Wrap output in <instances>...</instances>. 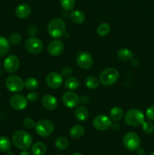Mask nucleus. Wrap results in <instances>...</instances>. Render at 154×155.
Wrapping results in <instances>:
<instances>
[{
    "label": "nucleus",
    "mask_w": 154,
    "mask_h": 155,
    "mask_svg": "<svg viewBox=\"0 0 154 155\" xmlns=\"http://www.w3.org/2000/svg\"><path fill=\"white\" fill-rule=\"evenodd\" d=\"M12 142L15 147L21 150H27L33 144V138L27 131L19 130L12 136Z\"/></svg>",
    "instance_id": "1"
},
{
    "label": "nucleus",
    "mask_w": 154,
    "mask_h": 155,
    "mask_svg": "<svg viewBox=\"0 0 154 155\" xmlns=\"http://www.w3.org/2000/svg\"><path fill=\"white\" fill-rule=\"evenodd\" d=\"M66 24L63 20L60 18H54L48 24L47 30L51 37L58 39L63 37L66 33Z\"/></svg>",
    "instance_id": "2"
},
{
    "label": "nucleus",
    "mask_w": 154,
    "mask_h": 155,
    "mask_svg": "<svg viewBox=\"0 0 154 155\" xmlns=\"http://www.w3.org/2000/svg\"><path fill=\"white\" fill-rule=\"evenodd\" d=\"M124 119L128 126L131 127H137L141 126L144 122L145 117L141 110L137 108H131L126 112Z\"/></svg>",
    "instance_id": "3"
},
{
    "label": "nucleus",
    "mask_w": 154,
    "mask_h": 155,
    "mask_svg": "<svg viewBox=\"0 0 154 155\" xmlns=\"http://www.w3.org/2000/svg\"><path fill=\"white\" fill-rule=\"evenodd\" d=\"M119 73L116 68H108L104 69L99 75L100 83L106 86L113 85L118 80Z\"/></svg>",
    "instance_id": "4"
},
{
    "label": "nucleus",
    "mask_w": 154,
    "mask_h": 155,
    "mask_svg": "<svg viewBox=\"0 0 154 155\" xmlns=\"http://www.w3.org/2000/svg\"><path fill=\"white\" fill-rule=\"evenodd\" d=\"M35 130L37 135L41 137H47L53 133L54 130V125L49 120H40L36 124Z\"/></svg>",
    "instance_id": "5"
},
{
    "label": "nucleus",
    "mask_w": 154,
    "mask_h": 155,
    "mask_svg": "<svg viewBox=\"0 0 154 155\" xmlns=\"http://www.w3.org/2000/svg\"><path fill=\"white\" fill-rule=\"evenodd\" d=\"M123 145L128 151H136L140 145V139L138 135L133 132L127 133L123 137Z\"/></svg>",
    "instance_id": "6"
},
{
    "label": "nucleus",
    "mask_w": 154,
    "mask_h": 155,
    "mask_svg": "<svg viewBox=\"0 0 154 155\" xmlns=\"http://www.w3.org/2000/svg\"><path fill=\"white\" fill-rule=\"evenodd\" d=\"M8 90L11 92H19L24 87V81L19 76L13 75L7 77L5 82Z\"/></svg>",
    "instance_id": "7"
},
{
    "label": "nucleus",
    "mask_w": 154,
    "mask_h": 155,
    "mask_svg": "<svg viewBox=\"0 0 154 155\" xmlns=\"http://www.w3.org/2000/svg\"><path fill=\"white\" fill-rule=\"evenodd\" d=\"M25 48L29 53L33 54H39L43 49V42L36 36H31L25 42Z\"/></svg>",
    "instance_id": "8"
},
{
    "label": "nucleus",
    "mask_w": 154,
    "mask_h": 155,
    "mask_svg": "<svg viewBox=\"0 0 154 155\" xmlns=\"http://www.w3.org/2000/svg\"><path fill=\"white\" fill-rule=\"evenodd\" d=\"M112 120L105 114H100L93 120V127L98 131H106L110 128Z\"/></svg>",
    "instance_id": "9"
},
{
    "label": "nucleus",
    "mask_w": 154,
    "mask_h": 155,
    "mask_svg": "<svg viewBox=\"0 0 154 155\" xmlns=\"http://www.w3.org/2000/svg\"><path fill=\"white\" fill-rule=\"evenodd\" d=\"M62 101L63 104L68 108H74L78 106L80 102V98L78 94L75 92L69 90L65 92L62 96Z\"/></svg>",
    "instance_id": "10"
},
{
    "label": "nucleus",
    "mask_w": 154,
    "mask_h": 155,
    "mask_svg": "<svg viewBox=\"0 0 154 155\" xmlns=\"http://www.w3.org/2000/svg\"><path fill=\"white\" fill-rule=\"evenodd\" d=\"M45 83L51 89H58L63 83V76L57 72H51L45 77Z\"/></svg>",
    "instance_id": "11"
},
{
    "label": "nucleus",
    "mask_w": 154,
    "mask_h": 155,
    "mask_svg": "<svg viewBox=\"0 0 154 155\" xmlns=\"http://www.w3.org/2000/svg\"><path fill=\"white\" fill-rule=\"evenodd\" d=\"M5 71L8 74H14L18 71L20 67L19 58L16 55L11 54L5 59L3 62Z\"/></svg>",
    "instance_id": "12"
},
{
    "label": "nucleus",
    "mask_w": 154,
    "mask_h": 155,
    "mask_svg": "<svg viewBox=\"0 0 154 155\" xmlns=\"http://www.w3.org/2000/svg\"><path fill=\"white\" fill-rule=\"evenodd\" d=\"M75 61L79 68L87 70L93 65V58L87 51H80L75 58Z\"/></svg>",
    "instance_id": "13"
},
{
    "label": "nucleus",
    "mask_w": 154,
    "mask_h": 155,
    "mask_svg": "<svg viewBox=\"0 0 154 155\" xmlns=\"http://www.w3.org/2000/svg\"><path fill=\"white\" fill-rule=\"evenodd\" d=\"M27 104H28V101H27V98L20 94L14 95L10 98V105L14 110H24L27 107Z\"/></svg>",
    "instance_id": "14"
},
{
    "label": "nucleus",
    "mask_w": 154,
    "mask_h": 155,
    "mask_svg": "<svg viewBox=\"0 0 154 155\" xmlns=\"http://www.w3.org/2000/svg\"><path fill=\"white\" fill-rule=\"evenodd\" d=\"M64 50V44L60 39H54L51 41L48 45V51L51 55L58 56L63 53Z\"/></svg>",
    "instance_id": "15"
},
{
    "label": "nucleus",
    "mask_w": 154,
    "mask_h": 155,
    "mask_svg": "<svg viewBox=\"0 0 154 155\" xmlns=\"http://www.w3.org/2000/svg\"><path fill=\"white\" fill-rule=\"evenodd\" d=\"M42 104L45 109L48 110H54L57 107V100L54 95H45L42 98Z\"/></svg>",
    "instance_id": "16"
},
{
    "label": "nucleus",
    "mask_w": 154,
    "mask_h": 155,
    "mask_svg": "<svg viewBox=\"0 0 154 155\" xmlns=\"http://www.w3.org/2000/svg\"><path fill=\"white\" fill-rule=\"evenodd\" d=\"M31 14V8L26 3L20 4L15 9V15L20 19H26Z\"/></svg>",
    "instance_id": "17"
},
{
    "label": "nucleus",
    "mask_w": 154,
    "mask_h": 155,
    "mask_svg": "<svg viewBox=\"0 0 154 155\" xmlns=\"http://www.w3.org/2000/svg\"><path fill=\"white\" fill-rule=\"evenodd\" d=\"M74 116L79 121H85L89 117V111L84 106H79L75 108Z\"/></svg>",
    "instance_id": "18"
},
{
    "label": "nucleus",
    "mask_w": 154,
    "mask_h": 155,
    "mask_svg": "<svg viewBox=\"0 0 154 155\" xmlns=\"http://www.w3.org/2000/svg\"><path fill=\"white\" fill-rule=\"evenodd\" d=\"M69 18L74 24H82L85 20V15L81 11L73 10L69 14Z\"/></svg>",
    "instance_id": "19"
},
{
    "label": "nucleus",
    "mask_w": 154,
    "mask_h": 155,
    "mask_svg": "<svg viewBox=\"0 0 154 155\" xmlns=\"http://www.w3.org/2000/svg\"><path fill=\"white\" fill-rule=\"evenodd\" d=\"M117 58L121 61H129L133 59V52L128 48H120L117 51Z\"/></svg>",
    "instance_id": "20"
},
{
    "label": "nucleus",
    "mask_w": 154,
    "mask_h": 155,
    "mask_svg": "<svg viewBox=\"0 0 154 155\" xmlns=\"http://www.w3.org/2000/svg\"><path fill=\"white\" fill-rule=\"evenodd\" d=\"M85 128L82 125L76 124L72 126L69 130V136L72 139H80L85 135Z\"/></svg>",
    "instance_id": "21"
},
{
    "label": "nucleus",
    "mask_w": 154,
    "mask_h": 155,
    "mask_svg": "<svg viewBox=\"0 0 154 155\" xmlns=\"http://www.w3.org/2000/svg\"><path fill=\"white\" fill-rule=\"evenodd\" d=\"M46 151V145L42 142H37L33 144L31 148V152L33 155H45Z\"/></svg>",
    "instance_id": "22"
},
{
    "label": "nucleus",
    "mask_w": 154,
    "mask_h": 155,
    "mask_svg": "<svg viewBox=\"0 0 154 155\" xmlns=\"http://www.w3.org/2000/svg\"><path fill=\"white\" fill-rule=\"evenodd\" d=\"M80 83L79 80L75 77H67L64 82V86L66 89H69V90H75V89H78Z\"/></svg>",
    "instance_id": "23"
},
{
    "label": "nucleus",
    "mask_w": 154,
    "mask_h": 155,
    "mask_svg": "<svg viewBox=\"0 0 154 155\" xmlns=\"http://www.w3.org/2000/svg\"><path fill=\"white\" fill-rule=\"evenodd\" d=\"M110 119L113 121H120L124 116V111L120 107L116 106L110 110Z\"/></svg>",
    "instance_id": "24"
},
{
    "label": "nucleus",
    "mask_w": 154,
    "mask_h": 155,
    "mask_svg": "<svg viewBox=\"0 0 154 155\" xmlns=\"http://www.w3.org/2000/svg\"><path fill=\"white\" fill-rule=\"evenodd\" d=\"M10 50V42L8 39L0 36V57L6 55Z\"/></svg>",
    "instance_id": "25"
},
{
    "label": "nucleus",
    "mask_w": 154,
    "mask_h": 155,
    "mask_svg": "<svg viewBox=\"0 0 154 155\" xmlns=\"http://www.w3.org/2000/svg\"><path fill=\"white\" fill-rule=\"evenodd\" d=\"M55 147L60 151H64L66 148L69 147V141L67 139L63 136H59L56 139L55 142Z\"/></svg>",
    "instance_id": "26"
},
{
    "label": "nucleus",
    "mask_w": 154,
    "mask_h": 155,
    "mask_svg": "<svg viewBox=\"0 0 154 155\" xmlns=\"http://www.w3.org/2000/svg\"><path fill=\"white\" fill-rule=\"evenodd\" d=\"M85 86H87L88 89H95L99 86L100 85V80L95 76H89L85 80Z\"/></svg>",
    "instance_id": "27"
},
{
    "label": "nucleus",
    "mask_w": 154,
    "mask_h": 155,
    "mask_svg": "<svg viewBox=\"0 0 154 155\" xmlns=\"http://www.w3.org/2000/svg\"><path fill=\"white\" fill-rule=\"evenodd\" d=\"M11 141L5 136H0V151L8 152L11 149Z\"/></svg>",
    "instance_id": "28"
},
{
    "label": "nucleus",
    "mask_w": 154,
    "mask_h": 155,
    "mask_svg": "<svg viewBox=\"0 0 154 155\" xmlns=\"http://www.w3.org/2000/svg\"><path fill=\"white\" fill-rule=\"evenodd\" d=\"M39 86V82L34 77H29L24 81V87L29 90H34Z\"/></svg>",
    "instance_id": "29"
},
{
    "label": "nucleus",
    "mask_w": 154,
    "mask_h": 155,
    "mask_svg": "<svg viewBox=\"0 0 154 155\" xmlns=\"http://www.w3.org/2000/svg\"><path fill=\"white\" fill-rule=\"evenodd\" d=\"M110 27L108 24L107 23H102L98 26V29H97V32H98V35L101 36H105L110 33Z\"/></svg>",
    "instance_id": "30"
},
{
    "label": "nucleus",
    "mask_w": 154,
    "mask_h": 155,
    "mask_svg": "<svg viewBox=\"0 0 154 155\" xmlns=\"http://www.w3.org/2000/svg\"><path fill=\"white\" fill-rule=\"evenodd\" d=\"M142 130L146 135H151L154 133V124L149 121L143 122L142 124Z\"/></svg>",
    "instance_id": "31"
},
{
    "label": "nucleus",
    "mask_w": 154,
    "mask_h": 155,
    "mask_svg": "<svg viewBox=\"0 0 154 155\" xmlns=\"http://www.w3.org/2000/svg\"><path fill=\"white\" fill-rule=\"evenodd\" d=\"M60 3L65 11H71L75 6V0H60Z\"/></svg>",
    "instance_id": "32"
},
{
    "label": "nucleus",
    "mask_w": 154,
    "mask_h": 155,
    "mask_svg": "<svg viewBox=\"0 0 154 155\" xmlns=\"http://www.w3.org/2000/svg\"><path fill=\"white\" fill-rule=\"evenodd\" d=\"M21 39H22V36H21V34H19L18 33H11L8 37L9 42L13 44V45H18V44H19L21 42Z\"/></svg>",
    "instance_id": "33"
},
{
    "label": "nucleus",
    "mask_w": 154,
    "mask_h": 155,
    "mask_svg": "<svg viewBox=\"0 0 154 155\" xmlns=\"http://www.w3.org/2000/svg\"><path fill=\"white\" fill-rule=\"evenodd\" d=\"M23 125L27 129H33L35 128L36 123L32 117H25L23 120Z\"/></svg>",
    "instance_id": "34"
},
{
    "label": "nucleus",
    "mask_w": 154,
    "mask_h": 155,
    "mask_svg": "<svg viewBox=\"0 0 154 155\" xmlns=\"http://www.w3.org/2000/svg\"><path fill=\"white\" fill-rule=\"evenodd\" d=\"M27 101H30L31 103H34L36 101H37V100L39 99V95H38V93L36 92H34V91H32V92H29L27 95Z\"/></svg>",
    "instance_id": "35"
},
{
    "label": "nucleus",
    "mask_w": 154,
    "mask_h": 155,
    "mask_svg": "<svg viewBox=\"0 0 154 155\" xmlns=\"http://www.w3.org/2000/svg\"><path fill=\"white\" fill-rule=\"evenodd\" d=\"M38 32H39V29L36 27V25H30L27 27V33L29 36H36L38 34Z\"/></svg>",
    "instance_id": "36"
},
{
    "label": "nucleus",
    "mask_w": 154,
    "mask_h": 155,
    "mask_svg": "<svg viewBox=\"0 0 154 155\" xmlns=\"http://www.w3.org/2000/svg\"><path fill=\"white\" fill-rule=\"evenodd\" d=\"M146 117L150 121H154V105L150 106L146 111Z\"/></svg>",
    "instance_id": "37"
},
{
    "label": "nucleus",
    "mask_w": 154,
    "mask_h": 155,
    "mask_svg": "<svg viewBox=\"0 0 154 155\" xmlns=\"http://www.w3.org/2000/svg\"><path fill=\"white\" fill-rule=\"evenodd\" d=\"M72 73V69H71L70 68H69V67H65V68H63V69L61 70V75L63 76V77H70Z\"/></svg>",
    "instance_id": "38"
},
{
    "label": "nucleus",
    "mask_w": 154,
    "mask_h": 155,
    "mask_svg": "<svg viewBox=\"0 0 154 155\" xmlns=\"http://www.w3.org/2000/svg\"><path fill=\"white\" fill-rule=\"evenodd\" d=\"M80 101L83 104H87L90 101V97L87 95H84L80 98Z\"/></svg>",
    "instance_id": "39"
},
{
    "label": "nucleus",
    "mask_w": 154,
    "mask_h": 155,
    "mask_svg": "<svg viewBox=\"0 0 154 155\" xmlns=\"http://www.w3.org/2000/svg\"><path fill=\"white\" fill-rule=\"evenodd\" d=\"M110 128H112L113 130H115V131H117V130H119V128H120V125H119V124L118 123V121H113V122H112Z\"/></svg>",
    "instance_id": "40"
},
{
    "label": "nucleus",
    "mask_w": 154,
    "mask_h": 155,
    "mask_svg": "<svg viewBox=\"0 0 154 155\" xmlns=\"http://www.w3.org/2000/svg\"><path fill=\"white\" fill-rule=\"evenodd\" d=\"M136 151H137V154H138V155H144V154H145L144 148H140V147H139V148H137Z\"/></svg>",
    "instance_id": "41"
},
{
    "label": "nucleus",
    "mask_w": 154,
    "mask_h": 155,
    "mask_svg": "<svg viewBox=\"0 0 154 155\" xmlns=\"http://www.w3.org/2000/svg\"><path fill=\"white\" fill-rule=\"evenodd\" d=\"M20 155H32V154L31 153H30L29 151H27V150H23V151L21 152V154H20Z\"/></svg>",
    "instance_id": "42"
},
{
    "label": "nucleus",
    "mask_w": 154,
    "mask_h": 155,
    "mask_svg": "<svg viewBox=\"0 0 154 155\" xmlns=\"http://www.w3.org/2000/svg\"><path fill=\"white\" fill-rule=\"evenodd\" d=\"M70 155H82V154H80V153H73V154H72Z\"/></svg>",
    "instance_id": "43"
},
{
    "label": "nucleus",
    "mask_w": 154,
    "mask_h": 155,
    "mask_svg": "<svg viewBox=\"0 0 154 155\" xmlns=\"http://www.w3.org/2000/svg\"><path fill=\"white\" fill-rule=\"evenodd\" d=\"M8 155H13V152H11V151H8Z\"/></svg>",
    "instance_id": "44"
},
{
    "label": "nucleus",
    "mask_w": 154,
    "mask_h": 155,
    "mask_svg": "<svg viewBox=\"0 0 154 155\" xmlns=\"http://www.w3.org/2000/svg\"><path fill=\"white\" fill-rule=\"evenodd\" d=\"M149 155H154V151H152V152H151L150 154H149Z\"/></svg>",
    "instance_id": "45"
},
{
    "label": "nucleus",
    "mask_w": 154,
    "mask_h": 155,
    "mask_svg": "<svg viewBox=\"0 0 154 155\" xmlns=\"http://www.w3.org/2000/svg\"><path fill=\"white\" fill-rule=\"evenodd\" d=\"M57 155H62V154H57Z\"/></svg>",
    "instance_id": "46"
},
{
    "label": "nucleus",
    "mask_w": 154,
    "mask_h": 155,
    "mask_svg": "<svg viewBox=\"0 0 154 155\" xmlns=\"http://www.w3.org/2000/svg\"><path fill=\"white\" fill-rule=\"evenodd\" d=\"M0 66H1V64H0Z\"/></svg>",
    "instance_id": "47"
}]
</instances>
